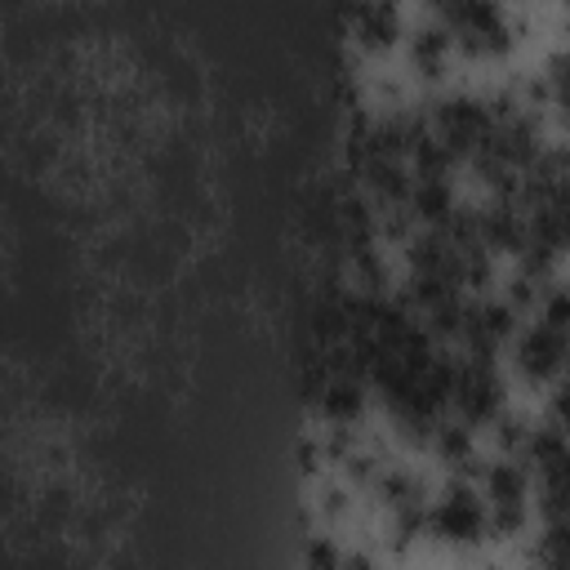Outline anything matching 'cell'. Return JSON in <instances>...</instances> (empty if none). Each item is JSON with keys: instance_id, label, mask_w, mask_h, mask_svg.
<instances>
[{"instance_id": "cell-1", "label": "cell", "mask_w": 570, "mask_h": 570, "mask_svg": "<svg viewBox=\"0 0 570 570\" xmlns=\"http://www.w3.org/2000/svg\"><path fill=\"white\" fill-rule=\"evenodd\" d=\"M445 31L468 53H503L508 49V22L499 0H445Z\"/></svg>"}, {"instance_id": "cell-2", "label": "cell", "mask_w": 570, "mask_h": 570, "mask_svg": "<svg viewBox=\"0 0 570 570\" xmlns=\"http://www.w3.org/2000/svg\"><path fill=\"white\" fill-rule=\"evenodd\" d=\"M428 521H432V530L445 539V543H476L481 534H485V525H490V512H485V503L468 490V485H450L441 499H436V508L428 512Z\"/></svg>"}, {"instance_id": "cell-3", "label": "cell", "mask_w": 570, "mask_h": 570, "mask_svg": "<svg viewBox=\"0 0 570 570\" xmlns=\"http://www.w3.org/2000/svg\"><path fill=\"white\" fill-rule=\"evenodd\" d=\"M490 125H494V111L481 107L476 98H445L436 107V138L450 147V156H459V151L472 156L476 142L490 134Z\"/></svg>"}, {"instance_id": "cell-4", "label": "cell", "mask_w": 570, "mask_h": 570, "mask_svg": "<svg viewBox=\"0 0 570 570\" xmlns=\"http://www.w3.org/2000/svg\"><path fill=\"white\" fill-rule=\"evenodd\" d=\"M450 401L459 405L463 419H494L499 414V379L490 370V356H472V361L454 365Z\"/></svg>"}, {"instance_id": "cell-5", "label": "cell", "mask_w": 570, "mask_h": 570, "mask_svg": "<svg viewBox=\"0 0 570 570\" xmlns=\"http://www.w3.org/2000/svg\"><path fill=\"white\" fill-rule=\"evenodd\" d=\"M485 512L499 534H512L525 521V472L517 463H494L485 472Z\"/></svg>"}, {"instance_id": "cell-6", "label": "cell", "mask_w": 570, "mask_h": 570, "mask_svg": "<svg viewBox=\"0 0 570 570\" xmlns=\"http://www.w3.org/2000/svg\"><path fill=\"white\" fill-rule=\"evenodd\" d=\"M517 365H521L530 379H552V374H561V370L570 365V343H566V334H561L557 325H548V321L530 325V330L517 338Z\"/></svg>"}, {"instance_id": "cell-7", "label": "cell", "mask_w": 570, "mask_h": 570, "mask_svg": "<svg viewBox=\"0 0 570 570\" xmlns=\"http://www.w3.org/2000/svg\"><path fill=\"white\" fill-rule=\"evenodd\" d=\"M352 31L365 40V45H392L396 31H401V18H396V4L392 0H352Z\"/></svg>"}, {"instance_id": "cell-8", "label": "cell", "mask_w": 570, "mask_h": 570, "mask_svg": "<svg viewBox=\"0 0 570 570\" xmlns=\"http://www.w3.org/2000/svg\"><path fill=\"white\" fill-rule=\"evenodd\" d=\"M410 200H414V214L428 223H450V214H454V196H450L445 178H414Z\"/></svg>"}, {"instance_id": "cell-9", "label": "cell", "mask_w": 570, "mask_h": 570, "mask_svg": "<svg viewBox=\"0 0 570 570\" xmlns=\"http://www.w3.org/2000/svg\"><path fill=\"white\" fill-rule=\"evenodd\" d=\"M445 53H450V31L445 27H419L414 40H410V58L423 76H436L445 67Z\"/></svg>"}, {"instance_id": "cell-10", "label": "cell", "mask_w": 570, "mask_h": 570, "mask_svg": "<svg viewBox=\"0 0 570 570\" xmlns=\"http://www.w3.org/2000/svg\"><path fill=\"white\" fill-rule=\"evenodd\" d=\"M543 89L552 94V102L561 107V116L570 120V53H557L543 71Z\"/></svg>"}, {"instance_id": "cell-11", "label": "cell", "mask_w": 570, "mask_h": 570, "mask_svg": "<svg viewBox=\"0 0 570 570\" xmlns=\"http://www.w3.org/2000/svg\"><path fill=\"white\" fill-rule=\"evenodd\" d=\"M325 410H330L334 419H347V414H356V410H361V387H356L352 379H338V383H330V392H325Z\"/></svg>"}, {"instance_id": "cell-12", "label": "cell", "mask_w": 570, "mask_h": 570, "mask_svg": "<svg viewBox=\"0 0 570 570\" xmlns=\"http://www.w3.org/2000/svg\"><path fill=\"white\" fill-rule=\"evenodd\" d=\"M543 321H548V325H557V330L566 334V343H570V289L548 294V303H543Z\"/></svg>"}, {"instance_id": "cell-13", "label": "cell", "mask_w": 570, "mask_h": 570, "mask_svg": "<svg viewBox=\"0 0 570 570\" xmlns=\"http://www.w3.org/2000/svg\"><path fill=\"white\" fill-rule=\"evenodd\" d=\"M543 557H548V561H557V566H570V525H566V521H552Z\"/></svg>"}, {"instance_id": "cell-14", "label": "cell", "mask_w": 570, "mask_h": 570, "mask_svg": "<svg viewBox=\"0 0 570 570\" xmlns=\"http://www.w3.org/2000/svg\"><path fill=\"white\" fill-rule=\"evenodd\" d=\"M552 423L570 436V383H561V387H557V396H552Z\"/></svg>"}, {"instance_id": "cell-15", "label": "cell", "mask_w": 570, "mask_h": 570, "mask_svg": "<svg viewBox=\"0 0 570 570\" xmlns=\"http://www.w3.org/2000/svg\"><path fill=\"white\" fill-rule=\"evenodd\" d=\"M428 4H436V9H441V4H445V0H428Z\"/></svg>"}, {"instance_id": "cell-16", "label": "cell", "mask_w": 570, "mask_h": 570, "mask_svg": "<svg viewBox=\"0 0 570 570\" xmlns=\"http://www.w3.org/2000/svg\"><path fill=\"white\" fill-rule=\"evenodd\" d=\"M347 4H352V0H347Z\"/></svg>"}]
</instances>
